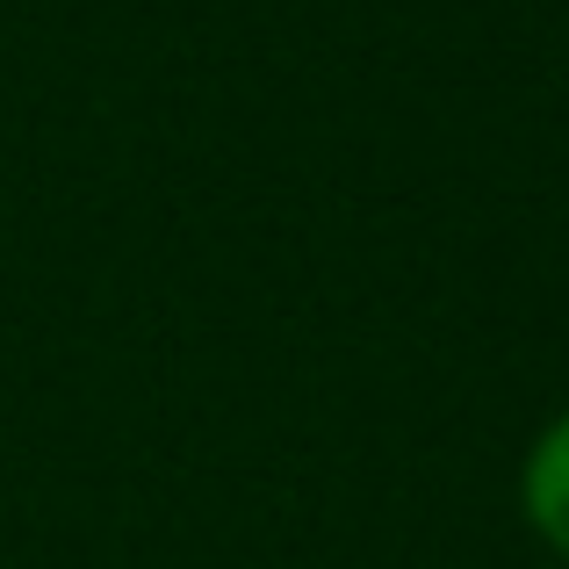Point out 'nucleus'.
Instances as JSON below:
<instances>
[{
	"label": "nucleus",
	"mask_w": 569,
	"mask_h": 569,
	"mask_svg": "<svg viewBox=\"0 0 569 569\" xmlns=\"http://www.w3.org/2000/svg\"><path fill=\"white\" fill-rule=\"evenodd\" d=\"M519 505H527V527L541 533L556 556H569V411L527 447V469H519Z\"/></svg>",
	"instance_id": "obj_1"
}]
</instances>
